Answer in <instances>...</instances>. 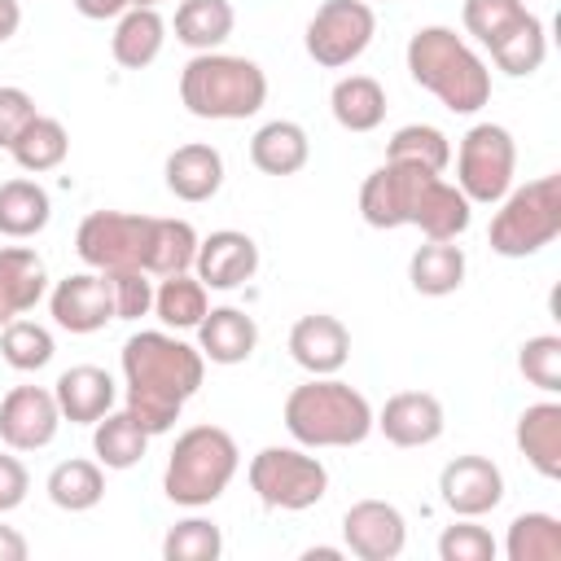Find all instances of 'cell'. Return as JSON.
<instances>
[{
	"mask_svg": "<svg viewBox=\"0 0 561 561\" xmlns=\"http://www.w3.org/2000/svg\"><path fill=\"white\" fill-rule=\"evenodd\" d=\"M145 447H149V434L140 430V421L123 408V412H105L96 425H92V451L105 469H131L145 460Z\"/></svg>",
	"mask_w": 561,
	"mask_h": 561,
	"instance_id": "obj_34",
	"label": "cell"
},
{
	"mask_svg": "<svg viewBox=\"0 0 561 561\" xmlns=\"http://www.w3.org/2000/svg\"><path fill=\"white\" fill-rule=\"evenodd\" d=\"M53 333L44 329V324H35V320H26V316H18V320H9L4 329H0V355H4V364L9 368H18V373H39L48 359H53Z\"/></svg>",
	"mask_w": 561,
	"mask_h": 561,
	"instance_id": "obj_38",
	"label": "cell"
},
{
	"mask_svg": "<svg viewBox=\"0 0 561 561\" xmlns=\"http://www.w3.org/2000/svg\"><path fill=\"white\" fill-rule=\"evenodd\" d=\"M66 153H70V131H66V123L53 118V114H35V118L18 131V140L9 145V158H13L22 171H31V175L57 171V167L66 162Z\"/></svg>",
	"mask_w": 561,
	"mask_h": 561,
	"instance_id": "obj_32",
	"label": "cell"
},
{
	"mask_svg": "<svg viewBox=\"0 0 561 561\" xmlns=\"http://www.w3.org/2000/svg\"><path fill=\"white\" fill-rule=\"evenodd\" d=\"M254 346H259V324L241 307H210L197 324V351L210 364H224V368L245 364Z\"/></svg>",
	"mask_w": 561,
	"mask_h": 561,
	"instance_id": "obj_22",
	"label": "cell"
},
{
	"mask_svg": "<svg viewBox=\"0 0 561 561\" xmlns=\"http://www.w3.org/2000/svg\"><path fill=\"white\" fill-rule=\"evenodd\" d=\"M44 491L61 513H88V508H96L105 500V465L101 460H83V456L61 460V465H53Z\"/></svg>",
	"mask_w": 561,
	"mask_h": 561,
	"instance_id": "obj_33",
	"label": "cell"
},
{
	"mask_svg": "<svg viewBox=\"0 0 561 561\" xmlns=\"http://www.w3.org/2000/svg\"><path fill=\"white\" fill-rule=\"evenodd\" d=\"M53 394H57V408H61V421L70 425H96L114 403H118V386L105 368L96 364H75L66 368L57 381H53Z\"/></svg>",
	"mask_w": 561,
	"mask_h": 561,
	"instance_id": "obj_19",
	"label": "cell"
},
{
	"mask_svg": "<svg viewBox=\"0 0 561 561\" xmlns=\"http://www.w3.org/2000/svg\"><path fill=\"white\" fill-rule=\"evenodd\" d=\"M149 215L131 210H92L75 232V254L92 272H145Z\"/></svg>",
	"mask_w": 561,
	"mask_h": 561,
	"instance_id": "obj_10",
	"label": "cell"
},
{
	"mask_svg": "<svg viewBox=\"0 0 561 561\" xmlns=\"http://www.w3.org/2000/svg\"><path fill=\"white\" fill-rule=\"evenodd\" d=\"M53 219V202H48V188L18 175V180H4L0 184V232L13 237V241H26V237H39Z\"/></svg>",
	"mask_w": 561,
	"mask_h": 561,
	"instance_id": "obj_30",
	"label": "cell"
},
{
	"mask_svg": "<svg viewBox=\"0 0 561 561\" xmlns=\"http://www.w3.org/2000/svg\"><path fill=\"white\" fill-rule=\"evenodd\" d=\"M491 215L486 241L500 259H530L543 245L561 237V175L526 180L522 188H508Z\"/></svg>",
	"mask_w": 561,
	"mask_h": 561,
	"instance_id": "obj_6",
	"label": "cell"
},
{
	"mask_svg": "<svg viewBox=\"0 0 561 561\" xmlns=\"http://www.w3.org/2000/svg\"><path fill=\"white\" fill-rule=\"evenodd\" d=\"M377 35V13L368 0H324L307 22V57L324 70H342L368 53Z\"/></svg>",
	"mask_w": 561,
	"mask_h": 561,
	"instance_id": "obj_9",
	"label": "cell"
},
{
	"mask_svg": "<svg viewBox=\"0 0 561 561\" xmlns=\"http://www.w3.org/2000/svg\"><path fill=\"white\" fill-rule=\"evenodd\" d=\"M408 75L451 114H478L491 101V70L451 26H416L408 39Z\"/></svg>",
	"mask_w": 561,
	"mask_h": 561,
	"instance_id": "obj_2",
	"label": "cell"
},
{
	"mask_svg": "<svg viewBox=\"0 0 561 561\" xmlns=\"http://www.w3.org/2000/svg\"><path fill=\"white\" fill-rule=\"evenodd\" d=\"M237 469H241V447L224 425H188L167 456L162 491L180 508H206L228 491Z\"/></svg>",
	"mask_w": 561,
	"mask_h": 561,
	"instance_id": "obj_5",
	"label": "cell"
},
{
	"mask_svg": "<svg viewBox=\"0 0 561 561\" xmlns=\"http://www.w3.org/2000/svg\"><path fill=\"white\" fill-rule=\"evenodd\" d=\"M438 500L456 513V517H482L491 508H500L504 500V473L491 456H456L443 465L438 473Z\"/></svg>",
	"mask_w": 561,
	"mask_h": 561,
	"instance_id": "obj_14",
	"label": "cell"
},
{
	"mask_svg": "<svg viewBox=\"0 0 561 561\" xmlns=\"http://www.w3.org/2000/svg\"><path fill=\"white\" fill-rule=\"evenodd\" d=\"M219 552H224V530L210 517H184L162 539L167 561H219Z\"/></svg>",
	"mask_w": 561,
	"mask_h": 561,
	"instance_id": "obj_39",
	"label": "cell"
},
{
	"mask_svg": "<svg viewBox=\"0 0 561 561\" xmlns=\"http://www.w3.org/2000/svg\"><path fill=\"white\" fill-rule=\"evenodd\" d=\"M206 311H210V289L193 272L158 276V285H153V316L162 320V329H171V333L197 329Z\"/></svg>",
	"mask_w": 561,
	"mask_h": 561,
	"instance_id": "obj_31",
	"label": "cell"
},
{
	"mask_svg": "<svg viewBox=\"0 0 561 561\" xmlns=\"http://www.w3.org/2000/svg\"><path fill=\"white\" fill-rule=\"evenodd\" d=\"M526 13H530L526 0H465L460 22H465V31H469L482 48H491V44H495L508 26H517Z\"/></svg>",
	"mask_w": 561,
	"mask_h": 561,
	"instance_id": "obj_40",
	"label": "cell"
},
{
	"mask_svg": "<svg viewBox=\"0 0 561 561\" xmlns=\"http://www.w3.org/2000/svg\"><path fill=\"white\" fill-rule=\"evenodd\" d=\"M311 158V136L294 118H272L250 136V162L263 175H298Z\"/></svg>",
	"mask_w": 561,
	"mask_h": 561,
	"instance_id": "obj_25",
	"label": "cell"
},
{
	"mask_svg": "<svg viewBox=\"0 0 561 561\" xmlns=\"http://www.w3.org/2000/svg\"><path fill=\"white\" fill-rule=\"evenodd\" d=\"M329 110L342 131H377L386 123V88L373 75H342L329 92Z\"/></svg>",
	"mask_w": 561,
	"mask_h": 561,
	"instance_id": "obj_26",
	"label": "cell"
},
{
	"mask_svg": "<svg viewBox=\"0 0 561 561\" xmlns=\"http://www.w3.org/2000/svg\"><path fill=\"white\" fill-rule=\"evenodd\" d=\"M61 430L57 394L44 386H13L0 399V443L9 451H44Z\"/></svg>",
	"mask_w": 561,
	"mask_h": 561,
	"instance_id": "obj_13",
	"label": "cell"
},
{
	"mask_svg": "<svg viewBox=\"0 0 561 561\" xmlns=\"http://www.w3.org/2000/svg\"><path fill=\"white\" fill-rule=\"evenodd\" d=\"M254 272H259V245L250 232L219 228V232L197 241L193 276L206 289H241L245 280H254Z\"/></svg>",
	"mask_w": 561,
	"mask_h": 561,
	"instance_id": "obj_17",
	"label": "cell"
},
{
	"mask_svg": "<svg viewBox=\"0 0 561 561\" xmlns=\"http://www.w3.org/2000/svg\"><path fill=\"white\" fill-rule=\"evenodd\" d=\"M162 175H167V188L180 202H193V206L210 202L224 188V153L215 145H206V140H188V145L171 149Z\"/></svg>",
	"mask_w": 561,
	"mask_h": 561,
	"instance_id": "obj_21",
	"label": "cell"
},
{
	"mask_svg": "<svg viewBox=\"0 0 561 561\" xmlns=\"http://www.w3.org/2000/svg\"><path fill=\"white\" fill-rule=\"evenodd\" d=\"M167 44V18L158 9L131 4L123 18H114V35H110V53L123 70H145L158 61Z\"/></svg>",
	"mask_w": 561,
	"mask_h": 561,
	"instance_id": "obj_24",
	"label": "cell"
},
{
	"mask_svg": "<svg viewBox=\"0 0 561 561\" xmlns=\"http://www.w3.org/2000/svg\"><path fill=\"white\" fill-rule=\"evenodd\" d=\"M70 4L88 22H114V18H123L131 9V0H70Z\"/></svg>",
	"mask_w": 561,
	"mask_h": 561,
	"instance_id": "obj_46",
	"label": "cell"
},
{
	"mask_svg": "<svg viewBox=\"0 0 561 561\" xmlns=\"http://www.w3.org/2000/svg\"><path fill=\"white\" fill-rule=\"evenodd\" d=\"M48 311L66 333H101L114 320V294L105 272H75L48 289Z\"/></svg>",
	"mask_w": 561,
	"mask_h": 561,
	"instance_id": "obj_15",
	"label": "cell"
},
{
	"mask_svg": "<svg viewBox=\"0 0 561 561\" xmlns=\"http://www.w3.org/2000/svg\"><path fill=\"white\" fill-rule=\"evenodd\" d=\"M48 294V272L44 259L31 245H4L0 250V329L26 311H35V302Z\"/></svg>",
	"mask_w": 561,
	"mask_h": 561,
	"instance_id": "obj_23",
	"label": "cell"
},
{
	"mask_svg": "<svg viewBox=\"0 0 561 561\" xmlns=\"http://www.w3.org/2000/svg\"><path fill=\"white\" fill-rule=\"evenodd\" d=\"M123 386H127V412L140 421L149 438L167 434L184 403L206 381V359L193 342L175 337L171 329H140L123 342Z\"/></svg>",
	"mask_w": 561,
	"mask_h": 561,
	"instance_id": "obj_1",
	"label": "cell"
},
{
	"mask_svg": "<svg viewBox=\"0 0 561 561\" xmlns=\"http://www.w3.org/2000/svg\"><path fill=\"white\" fill-rule=\"evenodd\" d=\"M35 96L18 83H0V149H9L18 140V131L35 118Z\"/></svg>",
	"mask_w": 561,
	"mask_h": 561,
	"instance_id": "obj_44",
	"label": "cell"
},
{
	"mask_svg": "<svg viewBox=\"0 0 561 561\" xmlns=\"http://www.w3.org/2000/svg\"><path fill=\"white\" fill-rule=\"evenodd\" d=\"M289 355L302 373L311 377H333L346 368L351 359V329L329 316V311H311V316H298L294 329H289Z\"/></svg>",
	"mask_w": 561,
	"mask_h": 561,
	"instance_id": "obj_18",
	"label": "cell"
},
{
	"mask_svg": "<svg viewBox=\"0 0 561 561\" xmlns=\"http://www.w3.org/2000/svg\"><path fill=\"white\" fill-rule=\"evenodd\" d=\"M342 548L359 561H394L408 548V522L390 500H355L342 513Z\"/></svg>",
	"mask_w": 561,
	"mask_h": 561,
	"instance_id": "obj_12",
	"label": "cell"
},
{
	"mask_svg": "<svg viewBox=\"0 0 561 561\" xmlns=\"http://www.w3.org/2000/svg\"><path fill=\"white\" fill-rule=\"evenodd\" d=\"M114 294V320H140L153 311V276L149 272H105Z\"/></svg>",
	"mask_w": 561,
	"mask_h": 561,
	"instance_id": "obj_43",
	"label": "cell"
},
{
	"mask_svg": "<svg viewBox=\"0 0 561 561\" xmlns=\"http://www.w3.org/2000/svg\"><path fill=\"white\" fill-rule=\"evenodd\" d=\"M443 425L447 412L430 390H399L381 403V412H373V430H381L394 447H430L443 438Z\"/></svg>",
	"mask_w": 561,
	"mask_h": 561,
	"instance_id": "obj_16",
	"label": "cell"
},
{
	"mask_svg": "<svg viewBox=\"0 0 561 561\" xmlns=\"http://www.w3.org/2000/svg\"><path fill=\"white\" fill-rule=\"evenodd\" d=\"M513 171H517V145L513 131L500 123H473L460 136L456 149V188L478 202V206H495L508 188H513Z\"/></svg>",
	"mask_w": 561,
	"mask_h": 561,
	"instance_id": "obj_8",
	"label": "cell"
},
{
	"mask_svg": "<svg viewBox=\"0 0 561 561\" xmlns=\"http://www.w3.org/2000/svg\"><path fill=\"white\" fill-rule=\"evenodd\" d=\"M131 4H145V9H158V4H167V0H131Z\"/></svg>",
	"mask_w": 561,
	"mask_h": 561,
	"instance_id": "obj_49",
	"label": "cell"
},
{
	"mask_svg": "<svg viewBox=\"0 0 561 561\" xmlns=\"http://www.w3.org/2000/svg\"><path fill=\"white\" fill-rule=\"evenodd\" d=\"M26 491H31V473H26V465H22L18 456L0 451V513L22 508Z\"/></svg>",
	"mask_w": 561,
	"mask_h": 561,
	"instance_id": "obj_45",
	"label": "cell"
},
{
	"mask_svg": "<svg viewBox=\"0 0 561 561\" xmlns=\"http://www.w3.org/2000/svg\"><path fill=\"white\" fill-rule=\"evenodd\" d=\"M237 26V9L232 0H180L175 4V39L193 53H215Z\"/></svg>",
	"mask_w": 561,
	"mask_h": 561,
	"instance_id": "obj_28",
	"label": "cell"
},
{
	"mask_svg": "<svg viewBox=\"0 0 561 561\" xmlns=\"http://www.w3.org/2000/svg\"><path fill=\"white\" fill-rule=\"evenodd\" d=\"M386 158H394V162H416V167L443 175V171L451 167V140H447V131L434 127V123H408V127H399V131L390 136Z\"/></svg>",
	"mask_w": 561,
	"mask_h": 561,
	"instance_id": "obj_37",
	"label": "cell"
},
{
	"mask_svg": "<svg viewBox=\"0 0 561 561\" xmlns=\"http://www.w3.org/2000/svg\"><path fill=\"white\" fill-rule=\"evenodd\" d=\"M180 101L193 118L210 123H237L254 118L267 101V75L250 57L232 53H193L188 66L180 70Z\"/></svg>",
	"mask_w": 561,
	"mask_h": 561,
	"instance_id": "obj_4",
	"label": "cell"
},
{
	"mask_svg": "<svg viewBox=\"0 0 561 561\" xmlns=\"http://www.w3.org/2000/svg\"><path fill=\"white\" fill-rule=\"evenodd\" d=\"M26 552H31V543L13 526L0 522V561H26Z\"/></svg>",
	"mask_w": 561,
	"mask_h": 561,
	"instance_id": "obj_47",
	"label": "cell"
},
{
	"mask_svg": "<svg viewBox=\"0 0 561 561\" xmlns=\"http://www.w3.org/2000/svg\"><path fill=\"white\" fill-rule=\"evenodd\" d=\"M491 61L504 70V75H513V79H526V75H535L539 66H543V57H548V31H543V22L535 18V13H526L517 26H508L491 48Z\"/></svg>",
	"mask_w": 561,
	"mask_h": 561,
	"instance_id": "obj_35",
	"label": "cell"
},
{
	"mask_svg": "<svg viewBox=\"0 0 561 561\" xmlns=\"http://www.w3.org/2000/svg\"><path fill=\"white\" fill-rule=\"evenodd\" d=\"M250 491L259 495L263 508H280V513H302L316 508L329 495V469L320 465V456H311V447H263L250 456Z\"/></svg>",
	"mask_w": 561,
	"mask_h": 561,
	"instance_id": "obj_7",
	"label": "cell"
},
{
	"mask_svg": "<svg viewBox=\"0 0 561 561\" xmlns=\"http://www.w3.org/2000/svg\"><path fill=\"white\" fill-rule=\"evenodd\" d=\"M285 430L298 447H359L373 434V403L333 377H307L302 386L289 390L285 399Z\"/></svg>",
	"mask_w": 561,
	"mask_h": 561,
	"instance_id": "obj_3",
	"label": "cell"
},
{
	"mask_svg": "<svg viewBox=\"0 0 561 561\" xmlns=\"http://www.w3.org/2000/svg\"><path fill=\"white\" fill-rule=\"evenodd\" d=\"M513 438L539 478H548V482L561 478V403L557 399H539V403L522 408Z\"/></svg>",
	"mask_w": 561,
	"mask_h": 561,
	"instance_id": "obj_20",
	"label": "cell"
},
{
	"mask_svg": "<svg viewBox=\"0 0 561 561\" xmlns=\"http://www.w3.org/2000/svg\"><path fill=\"white\" fill-rule=\"evenodd\" d=\"M438 171H425L416 162H394L386 158L377 171H368L364 188H359V215L368 228H412L416 224V210H421V197L430 188Z\"/></svg>",
	"mask_w": 561,
	"mask_h": 561,
	"instance_id": "obj_11",
	"label": "cell"
},
{
	"mask_svg": "<svg viewBox=\"0 0 561 561\" xmlns=\"http://www.w3.org/2000/svg\"><path fill=\"white\" fill-rule=\"evenodd\" d=\"M22 26V0H0V44L13 39Z\"/></svg>",
	"mask_w": 561,
	"mask_h": 561,
	"instance_id": "obj_48",
	"label": "cell"
},
{
	"mask_svg": "<svg viewBox=\"0 0 561 561\" xmlns=\"http://www.w3.org/2000/svg\"><path fill=\"white\" fill-rule=\"evenodd\" d=\"M495 552H500V543L473 517H460L456 526H447L438 535V557L443 561H495Z\"/></svg>",
	"mask_w": 561,
	"mask_h": 561,
	"instance_id": "obj_42",
	"label": "cell"
},
{
	"mask_svg": "<svg viewBox=\"0 0 561 561\" xmlns=\"http://www.w3.org/2000/svg\"><path fill=\"white\" fill-rule=\"evenodd\" d=\"M465 250L456 241H425L408 259V280L425 298H447L465 285Z\"/></svg>",
	"mask_w": 561,
	"mask_h": 561,
	"instance_id": "obj_27",
	"label": "cell"
},
{
	"mask_svg": "<svg viewBox=\"0 0 561 561\" xmlns=\"http://www.w3.org/2000/svg\"><path fill=\"white\" fill-rule=\"evenodd\" d=\"M508 561H561V522L552 513H517L504 535Z\"/></svg>",
	"mask_w": 561,
	"mask_h": 561,
	"instance_id": "obj_36",
	"label": "cell"
},
{
	"mask_svg": "<svg viewBox=\"0 0 561 561\" xmlns=\"http://www.w3.org/2000/svg\"><path fill=\"white\" fill-rule=\"evenodd\" d=\"M517 368L530 386H539L543 394H557L561 390V337L557 333L526 337L517 346Z\"/></svg>",
	"mask_w": 561,
	"mask_h": 561,
	"instance_id": "obj_41",
	"label": "cell"
},
{
	"mask_svg": "<svg viewBox=\"0 0 561 561\" xmlns=\"http://www.w3.org/2000/svg\"><path fill=\"white\" fill-rule=\"evenodd\" d=\"M197 232L188 219H167V215H149V241H145V272L149 276H175V272H193L197 259Z\"/></svg>",
	"mask_w": 561,
	"mask_h": 561,
	"instance_id": "obj_29",
	"label": "cell"
}]
</instances>
